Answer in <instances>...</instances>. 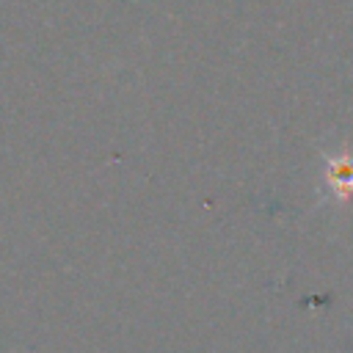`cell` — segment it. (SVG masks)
<instances>
[{
    "label": "cell",
    "mask_w": 353,
    "mask_h": 353,
    "mask_svg": "<svg viewBox=\"0 0 353 353\" xmlns=\"http://www.w3.org/2000/svg\"><path fill=\"white\" fill-rule=\"evenodd\" d=\"M328 185L339 199L353 196V154L328 160Z\"/></svg>",
    "instance_id": "obj_1"
}]
</instances>
